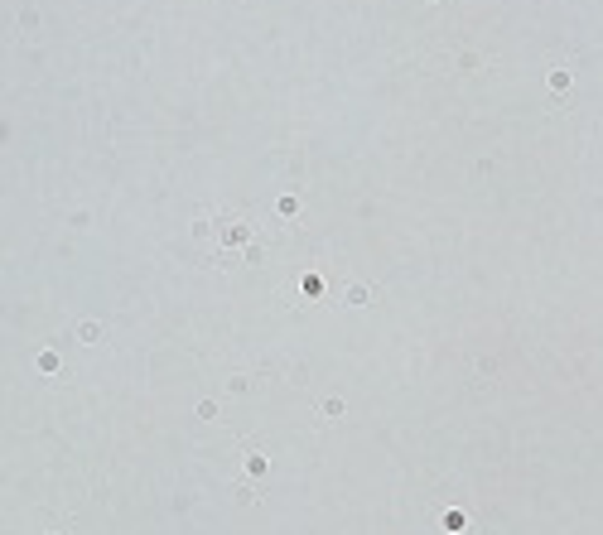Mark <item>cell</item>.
Masks as SVG:
<instances>
[{
    "mask_svg": "<svg viewBox=\"0 0 603 535\" xmlns=\"http://www.w3.org/2000/svg\"><path fill=\"white\" fill-rule=\"evenodd\" d=\"M193 237L198 241L213 237V261H218L222 270L237 266V256L256 261V222H251V217H237V213L198 217V222H193Z\"/></svg>",
    "mask_w": 603,
    "mask_h": 535,
    "instance_id": "1",
    "label": "cell"
},
{
    "mask_svg": "<svg viewBox=\"0 0 603 535\" xmlns=\"http://www.w3.org/2000/svg\"><path fill=\"white\" fill-rule=\"evenodd\" d=\"M570 82H575V73H570V68H550V73H546V87H550V97H560V102H565V92H570Z\"/></svg>",
    "mask_w": 603,
    "mask_h": 535,
    "instance_id": "2",
    "label": "cell"
},
{
    "mask_svg": "<svg viewBox=\"0 0 603 535\" xmlns=\"http://www.w3.org/2000/svg\"><path fill=\"white\" fill-rule=\"evenodd\" d=\"M275 208H280V217H295V213H300V198H295V193H285Z\"/></svg>",
    "mask_w": 603,
    "mask_h": 535,
    "instance_id": "3",
    "label": "cell"
},
{
    "mask_svg": "<svg viewBox=\"0 0 603 535\" xmlns=\"http://www.w3.org/2000/svg\"><path fill=\"white\" fill-rule=\"evenodd\" d=\"M266 473V458L261 454H247V478H261Z\"/></svg>",
    "mask_w": 603,
    "mask_h": 535,
    "instance_id": "4",
    "label": "cell"
},
{
    "mask_svg": "<svg viewBox=\"0 0 603 535\" xmlns=\"http://www.w3.org/2000/svg\"><path fill=\"white\" fill-rule=\"evenodd\" d=\"M39 372H58V357H54V352H39Z\"/></svg>",
    "mask_w": 603,
    "mask_h": 535,
    "instance_id": "5",
    "label": "cell"
},
{
    "mask_svg": "<svg viewBox=\"0 0 603 535\" xmlns=\"http://www.w3.org/2000/svg\"><path fill=\"white\" fill-rule=\"evenodd\" d=\"M78 333H83V343H97V338H102V328H97V323H83Z\"/></svg>",
    "mask_w": 603,
    "mask_h": 535,
    "instance_id": "6",
    "label": "cell"
}]
</instances>
